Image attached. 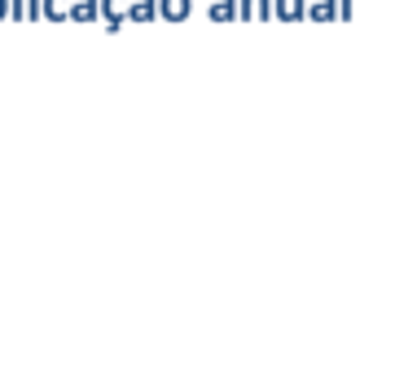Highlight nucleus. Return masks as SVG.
<instances>
[{"mask_svg": "<svg viewBox=\"0 0 395 378\" xmlns=\"http://www.w3.org/2000/svg\"><path fill=\"white\" fill-rule=\"evenodd\" d=\"M206 9H211V18H220V22H224V18H233V0H211Z\"/></svg>", "mask_w": 395, "mask_h": 378, "instance_id": "obj_8", "label": "nucleus"}, {"mask_svg": "<svg viewBox=\"0 0 395 378\" xmlns=\"http://www.w3.org/2000/svg\"><path fill=\"white\" fill-rule=\"evenodd\" d=\"M9 14V0H0V18H5Z\"/></svg>", "mask_w": 395, "mask_h": 378, "instance_id": "obj_9", "label": "nucleus"}, {"mask_svg": "<svg viewBox=\"0 0 395 378\" xmlns=\"http://www.w3.org/2000/svg\"><path fill=\"white\" fill-rule=\"evenodd\" d=\"M40 14L44 18H66V0H40Z\"/></svg>", "mask_w": 395, "mask_h": 378, "instance_id": "obj_7", "label": "nucleus"}, {"mask_svg": "<svg viewBox=\"0 0 395 378\" xmlns=\"http://www.w3.org/2000/svg\"><path fill=\"white\" fill-rule=\"evenodd\" d=\"M303 5L312 9V18H338L334 14V0H303Z\"/></svg>", "mask_w": 395, "mask_h": 378, "instance_id": "obj_5", "label": "nucleus"}, {"mask_svg": "<svg viewBox=\"0 0 395 378\" xmlns=\"http://www.w3.org/2000/svg\"><path fill=\"white\" fill-rule=\"evenodd\" d=\"M97 18H105L110 27H119V22L127 18V0H97Z\"/></svg>", "mask_w": 395, "mask_h": 378, "instance_id": "obj_1", "label": "nucleus"}, {"mask_svg": "<svg viewBox=\"0 0 395 378\" xmlns=\"http://www.w3.org/2000/svg\"><path fill=\"white\" fill-rule=\"evenodd\" d=\"M189 5H194V0H158V5H154V18H189Z\"/></svg>", "mask_w": 395, "mask_h": 378, "instance_id": "obj_2", "label": "nucleus"}, {"mask_svg": "<svg viewBox=\"0 0 395 378\" xmlns=\"http://www.w3.org/2000/svg\"><path fill=\"white\" fill-rule=\"evenodd\" d=\"M66 18H79V22L97 18V0H66Z\"/></svg>", "mask_w": 395, "mask_h": 378, "instance_id": "obj_3", "label": "nucleus"}, {"mask_svg": "<svg viewBox=\"0 0 395 378\" xmlns=\"http://www.w3.org/2000/svg\"><path fill=\"white\" fill-rule=\"evenodd\" d=\"M127 18H137V22L154 18V0H127Z\"/></svg>", "mask_w": 395, "mask_h": 378, "instance_id": "obj_4", "label": "nucleus"}, {"mask_svg": "<svg viewBox=\"0 0 395 378\" xmlns=\"http://www.w3.org/2000/svg\"><path fill=\"white\" fill-rule=\"evenodd\" d=\"M242 14L246 18H268V0H242Z\"/></svg>", "mask_w": 395, "mask_h": 378, "instance_id": "obj_6", "label": "nucleus"}]
</instances>
